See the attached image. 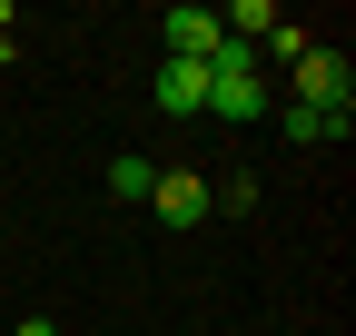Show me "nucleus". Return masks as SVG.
Listing matches in <instances>:
<instances>
[{
  "mask_svg": "<svg viewBox=\"0 0 356 336\" xmlns=\"http://www.w3.org/2000/svg\"><path fill=\"white\" fill-rule=\"evenodd\" d=\"M149 208L168 228H198L208 218V178H188V168H159V188H149Z\"/></svg>",
  "mask_w": 356,
  "mask_h": 336,
  "instance_id": "obj_2",
  "label": "nucleus"
},
{
  "mask_svg": "<svg viewBox=\"0 0 356 336\" xmlns=\"http://www.w3.org/2000/svg\"><path fill=\"white\" fill-rule=\"evenodd\" d=\"M277 129H287V139H327L337 119H317V109H277ZM337 139H346V129H337Z\"/></svg>",
  "mask_w": 356,
  "mask_h": 336,
  "instance_id": "obj_6",
  "label": "nucleus"
},
{
  "mask_svg": "<svg viewBox=\"0 0 356 336\" xmlns=\"http://www.w3.org/2000/svg\"><path fill=\"white\" fill-rule=\"evenodd\" d=\"M297 109H317L346 129V60L337 50H297Z\"/></svg>",
  "mask_w": 356,
  "mask_h": 336,
  "instance_id": "obj_1",
  "label": "nucleus"
},
{
  "mask_svg": "<svg viewBox=\"0 0 356 336\" xmlns=\"http://www.w3.org/2000/svg\"><path fill=\"white\" fill-rule=\"evenodd\" d=\"M10 336H60V326H50V317H20V326H10Z\"/></svg>",
  "mask_w": 356,
  "mask_h": 336,
  "instance_id": "obj_8",
  "label": "nucleus"
},
{
  "mask_svg": "<svg viewBox=\"0 0 356 336\" xmlns=\"http://www.w3.org/2000/svg\"><path fill=\"white\" fill-rule=\"evenodd\" d=\"M218 40H228V30H218V10H168V60H208Z\"/></svg>",
  "mask_w": 356,
  "mask_h": 336,
  "instance_id": "obj_4",
  "label": "nucleus"
},
{
  "mask_svg": "<svg viewBox=\"0 0 356 336\" xmlns=\"http://www.w3.org/2000/svg\"><path fill=\"white\" fill-rule=\"evenodd\" d=\"M10 50H20V10L0 0V60H10Z\"/></svg>",
  "mask_w": 356,
  "mask_h": 336,
  "instance_id": "obj_7",
  "label": "nucleus"
},
{
  "mask_svg": "<svg viewBox=\"0 0 356 336\" xmlns=\"http://www.w3.org/2000/svg\"><path fill=\"white\" fill-rule=\"evenodd\" d=\"M149 188H159V168H149V158H109V198H129V208H139Z\"/></svg>",
  "mask_w": 356,
  "mask_h": 336,
  "instance_id": "obj_5",
  "label": "nucleus"
},
{
  "mask_svg": "<svg viewBox=\"0 0 356 336\" xmlns=\"http://www.w3.org/2000/svg\"><path fill=\"white\" fill-rule=\"evenodd\" d=\"M159 109H168V119L208 109V60H168V69H159Z\"/></svg>",
  "mask_w": 356,
  "mask_h": 336,
  "instance_id": "obj_3",
  "label": "nucleus"
}]
</instances>
